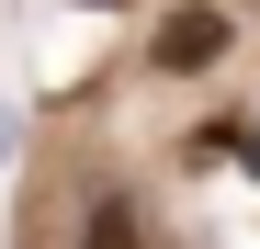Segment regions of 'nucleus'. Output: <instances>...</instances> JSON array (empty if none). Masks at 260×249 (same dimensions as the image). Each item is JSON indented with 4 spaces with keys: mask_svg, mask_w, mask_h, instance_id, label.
Instances as JSON below:
<instances>
[{
    "mask_svg": "<svg viewBox=\"0 0 260 249\" xmlns=\"http://www.w3.org/2000/svg\"><path fill=\"white\" fill-rule=\"evenodd\" d=\"M215 57H226V12L181 0V12L158 23V68H215Z\"/></svg>",
    "mask_w": 260,
    "mask_h": 249,
    "instance_id": "nucleus-1",
    "label": "nucleus"
},
{
    "mask_svg": "<svg viewBox=\"0 0 260 249\" xmlns=\"http://www.w3.org/2000/svg\"><path fill=\"white\" fill-rule=\"evenodd\" d=\"M79 249H147V227L124 215V204H91V227H79Z\"/></svg>",
    "mask_w": 260,
    "mask_h": 249,
    "instance_id": "nucleus-2",
    "label": "nucleus"
}]
</instances>
